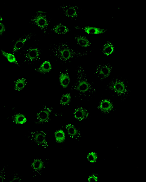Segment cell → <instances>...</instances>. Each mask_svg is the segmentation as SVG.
I'll list each match as a JSON object with an SVG mask.
<instances>
[{
    "mask_svg": "<svg viewBox=\"0 0 146 182\" xmlns=\"http://www.w3.org/2000/svg\"><path fill=\"white\" fill-rule=\"evenodd\" d=\"M54 137L56 141L58 143L63 142L65 139V135L64 131L59 129L54 133Z\"/></svg>",
    "mask_w": 146,
    "mask_h": 182,
    "instance_id": "cell-13",
    "label": "cell"
},
{
    "mask_svg": "<svg viewBox=\"0 0 146 182\" xmlns=\"http://www.w3.org/2000/svg\"><path fill=\"white\" fill-rule=\"evenodd\" d=\"M113 106L109 100L104 99L100 102L99 108L103 112L107 113L110 111L112 109Z\"/></svg>",
    "mask_w": 146,
    "mask_h": 182,
    "instance_id": "cell-3",
    "label": "cell"
},
{
    "mask_svg": "<svg viewBox=\"0 0 146 182\" xmlns=\"http://www.w3.org/2000/svg\"><path fill=\"white\" fill-rule=\"evenodd\" d=\"M50 114L49 111L44 110L40 111L36 115L37 118L40 123L46 122L49 119Z\"/></svg>",
    "mask_w": 146,
    "mask_h": 182,
    "instance_id": "cell-5",
    "label": "cell"
},
{
    "mask_svg": "<svg viewBox=\"0 0 146 182\" xmlns=\"http://www.w3.org/2000/svg\"><path fill=\"white\" fill-rule=\"evenodd\" d=\"M59 80L61 85L64 88H66L70 83V79L68 74L62 73L60 75Z\"/></svg>",
    "mask_w": 146,
    "mask_h": 182,
    "instance_id": "cell-7",
    "label": "cell"
},
{
    "mask_svg": "<svg viewBox=\"0 0 146 182\" xmlns=\"http://www.w3.org/2000/svg\"><path fill=\"white\" fill-rule=\"evenodd\" d=\"M90 88L88 82L86 80H83L80 81L77 86L78 90L80 92L84 93L88 91Z\"/></svg>",
    "mask_w": 146,
    "mask_h": 182,
    "instance_id": "cell-16",
    "label": "cell"
},
{
    "mask_svg": "<svg viewBox=\"0 0 146 182\" xmlns=\"http://www.w3.org/2000/svg\"><path fill=\"white\" fill-rule=\"evenodd\" d=\"M61 57L64 60H67L72 56V53L71 51L68 48H64L60 52Z\"/></svg>",
    "mask_w": 146,
    "mask_h": 182,
    "instance_id": "cell-22",
    "label": "cell"
},
{
    "mask_svg": "<svg viewBox=\"0 0 146 182\" xmlns=\"http://www.w3.org/2000/svg\"><path fill=\"white\" fill-rule=\"evenodd\" d=\"M36 13H41V14L42 13H42H45V12H44V11H38L36 12Z\"/></svg>",
    "mask_w": 146,
    "mask_h": 182,
    "instance_id": "cell-31",
    "label": "cell"
},
{
    "mask_svg": "<svg viewBox=\"0 0 146 182\" xmlns=\"http://www.w3.org/2000/svg\"><path fill=\"white\" fill-rule=\"evenodd\" d=\"M39 56V52L38 49L36 48L30 49L27 54L28 59L30 60H33L38 57Z\"/></svg>",
    "mask_w": 146,
    "mask_h": 182,
    "instance_id": "cell-17",
    "label": "cell"
},
{
    "mask_svg": "<svg viewBox=\"0 0 146 182\" xmlns=\"http://www.w3.org/2000/svg\"><path fill=\"white\" fill-rule=\"evenodd\" d=\"M35 20L36 24L41 28H44L48 25L46 18L43 15H39L36 16Z\"/></svg>",
    "mask_w": 146,
    "mask_h": 182,
    "instance_id": "cell-6",
    "label": "cell"
},
{
    "mask_svg": "<svg viewBox=\"0 0 146 182\" xmlns=\"http://www.w3.org/2000/svg\"><path fill=\"white\" fill-rule=\"evenodd\" d=\"M1 52L2 55L5 57L10 63H13L19 66L15 55L11 53H8L1 49Z\"/></svg>",
    "mask_w": 146,
    "mask_h": 182,
    "instance_id": "cell-15",
    "label": "cell"
},
{
    "mask_svg": "<svg viewBox=\"0 0 146 182\" xmlns=\"http://www.w3.org/2000/svg\"><path fill=\"white\" fill-rule=\"evenodd\" d=\"M66 15L68 17H74L77 15V13L75 9L73 7H70L65 11Z\"/></svg>",
    "mask_w": 146,
    "mask_h": 182,
    "instance_id": "cell-25",
    "label": "cell"
},
{
    "mask_svg": "<svg viewBox=\"0 0 146 182\" xmlns=\"http://www.w3.org/2000/svg\"><path fill=\"white\" fill-rule=\"evenodd\" d=\"M87 158L90 163H94L96 162L98 160V155L95 152H91L87 154Z\"/></svg>",
    "mask_w": 146,
    "mask_h": 182,
    "instance_id": "cell-24",
    "label": "cell"
},
{
    "mask_svg": "<svg viewBox=\"0 0 146 182\" xmlns=\"http://www.w3.org/2000/svg\"><path fill=\"white\" fill-rule=\"evenodd\" d=\"M5 30V27L4 25L0 22V36H1L4 32Z\"/></svg>",
    "mask_w": 146,
    "mask_h": 182,
    "instance_id": "cell-28",
    "label": "cell"
},
{
    "mask_svg": "<svg viewBox=\"0 0 146 182\" xmlns=\"http://www.w3.org/2000/svg\"><path fill=\"white\" fill-rule=\"evenodd\" d=\"M111 71V69L109 67L107 66H103L99 71L98 76L101 78L104 79L110 75Z\"/></svg>",
    "mask_w": 146,
    "mask_h": 182,
    "instance_id": "cell-12",
    "label": "cell"
},
{
    "mask_svg": "<svg viewBox=\"0 0 146 182\" xmlns=\"http://www.w3.org/2000/svg\"><path fill=\"white\" fill-rule=\"evenodd\" d=\"M13 121L16 124L22 125L26 122L27 119L25 116L23 114L17 113L13 116Z\"/></svg>",
    "mask_w": 146,
    "mask_h": 182,
    "instance_id": "cell-9",
    "label": "cell"
},
{
    "mask_svg": "<svg viewBox=\"0 0 146 182\" xmlns=\"http://www.w3.org/2000/svg\"><path fill=\"white\" fill-rule=\"evenodd\" d=\"M34 140L38 144L43 145L46 143L45 135L43 133L38 132L34 136Z\"/></svg>",
    "mask_w": 146,
    "mask_h": 182,
    "instance_id": "cell-10",
    "label": "cell"
},
{
    "mask_svg": "<svg viewBox=\"0 0 146 182\" xmlns=\"http://www.w3.org/2000/svg\"><path fill=\"white\" fill-rule=\"evenodd\" d=\"M68 135L72 137L75 136L78 133V130L73 125L68 124L66 126Z\"/></svg>",
    "mask_w": 146,
    "mask_h": 182,
    "instance_id": "cell-23",
    "label": "cell"
},
{
    "mask_svg": "<svg viewBox=\"0 0 146 182\" xmlns=\"http://www.w3.org/2000/svg\"><path fill=\"white\" fill-rule=\"evenodd\" d=\"M86 32L88 34H98L105 33L107 30L94 27L86 26L84 28Z\"/></svg>",
    "mask_w": 146,
    "mask_h": 182,
    "instance_id": "cell-2",
    "label": "cell"
},
{
    "mask_svg": "<svg viewBox=\"0 0 146 182\" xmlns=\"http://www.w3.org/2000/svg\"><path fill=\"white\" fill-rule=\"evenodd\" d=\"M18 180V178H17V177H14V178L13 177V178L12 179V181H13L15 180L17 181Z\"/></svg>",
    "mask_w": 146,
    "mask_h": 182,
    "instance_id": "cell-30",
    "label": "cell"
},
{
    "mask_svg": "<svg viewBox=\"0 0 146 182\" xmlns=\"http://www.w3.org/2000/svg\"><path fill=\"white\" fill-rule=\"evenodd\" d=\"M78 26H76V27H75V28H76L78 29Z\"/></svg>",
    "mask_w": 146,
    "mask_h": 182,
    "instance_id": "cell-33",
    "label": "cell"
},
{
    "mask_svg": "<svg viewBox=\"0 0 146 182\" xmlns=\"http://www.w3.org/2000/svg\"><path fill=\"white\" fill-rule=\"evenodd\" d=\"M88 115V111L86 109L82 108L76 109L74 113L75 117L79 120L86 119Z\"/></svg>",
    "mask_w": 146,
    "mask_h": 182,
    "instance_id": "cell-4",
    "label": "cell"
},
{
    "mask_svg": "<svg viewBox=\"0 0 146 182\" xmlns=\"http://www.w3.org/2000/svg\"><path fill=\"white\" fill-rule=\"evenodd\" d=\"M78 44L81 46L86 47L90 46V43L88 39L84 36H79L76 38Z\"/></svg>",
    "mask_w": 146,
    "mask_h": 182,
    "instance_id": "cell-18",
    "label": "cell"
},
{
    "mask_svg": "<svg viewBox=\"0 0 146 182\" xmlns=\"http://www.w3.org/2000/svg\"><path fill=\"white\" fill-rule=\"evenodd\" d=\"M3 20V18L1 17V15H0V21H1Z\"/></svg>",
    "mask_w": 146,
    "mask_h": 182,
    "instance_id": "cell-32",
    "label": "cell"
},
{
    "mask_svg": "<svg viewBox=\"0 0 146 182\" xmlns=\"http://www.w3.org/2000/svg\"><path fill=\"white\" fill-rule=\"evenodd\" d=\"M53 30L55 33L58 34H64L69 31L67 27L60 24L55 26L53 28Z\"/></svg>",
    "mask_w": 146,
    "mask_h": 182,
    "instance_id": "cell-21",
    "label": "cell"
},
{
    "mask_svg": "<svg viewBox=\"0 0 146 182\" xmlns=\"http://www.w3.org/2000/svg\"><path fill=\"white\" fill-rule=\"evenodd\" d=\"M26 85V80L24 78H19L15 82L14 88L16 90L20 91L24 88Z\"/></svg>",
    "mask_w": 146,
    "mask_h": 182,
    "instance_id": "cell-20",
    "label": "cell"
},
{
    "mask_svg": "<svg viewBox=\"0 0 146 182\" xmlns=\"http://www.w3.org/2000/svg\"><path fill=\"white\" fill-rule=\"evenodd\" d=\"M4 177L2 175H0V182H2L4 180Z\"/></svg>",
    "mask_w": 146,
    "mask_h": 182,
    "instance_id": "cell-29",
    "label": "cell"
},
{
    "mask_svg": "<svg viewBox=\"0 0 146 182\" xmlns=\"http://www.w3.org/2000/svg\"><path fill=\"white\" fill-rule=\"evenodd\" d=\"M32 36V34H30L19 38L15 42L13 46V51H17L22 48L23 47L25 42L29 39Z\"/></svg>",
    "mask_w": 146,
    "mask_h": 182,
    "instance_id": "cell-1",
    "label": "cell"
},
{
    "mask_svg": "<svg viewBox=\"0 0 146 182\" xmlns=\"http://www.w3.org/2000/svg\"><path fill=\"white\" fill-rule=\"evenodd\" d=\"M114 48L113 45L110 42H108L104 45L102 48V51L104 55L109 56L114 51Z\"/></svg>",
    "mask_w": 146,
    "mask_h": 182,
    "instance_id": "cell-11",
    "label": "cell"
},
{
    "mask_svg": "<svg viewBox=\"0 0 146 182\" xmlns=\"http://www.w3.org/2000/svg\"><path fill=\"white\" fill-rule=\"evenodd\" d=\"M113 88L115 92L119 94L123 93L126 90L125 85L123 82L121 81H118L115 82L114 84Z\"/></svg>",
    "mask_w": 146,
    "mask_h": 182,
    "instance_id": "cell-14",
    "label": "cell"
},
{
    "mask_svg": "<svg viewBox=\"0 0 146 182\" xmlns=\"http://www.w3.org/2000/svg\"><path fill=\"white\" fill-rule=\"evenodd\" d=\"M51 69L52 65L50 62L47 61H44L36 70L41 73H46L49 72Z\"/></svg>",
    "mask_w": 146,
    "mask_h": 182,
    "instance_id": "cell-8",
    "label": "cell"
},
{
    "mask_svg": "<svg viewBox=\"0 0 146 182\" xmlns=\"http://www.w3.org/2000/svg\"><path fill=\"white\" fill-rule=\"evenodd\" d=\"M71 96L69 94L67 93L63 95L60 100V103L62 105H67L70 102Z\"/></svg>",
    "mask_w": 146,
    "mask_h": 182,
    "instance_id": "cell-26",
    "label": "cell"
},
{
    "mask_svg": "<svg viewBox=\"0 0 146 182\" xmlns=\"http://www.w3.org/2000/svg\"><path fill=\"white\" fill-rule=\"evenodd\" d=\"M44 164L43 162L40 160L37 159L34 160L31 164V167L35 170L39 171L44 167Z\"/></svg>",
    "mask_w": 146,
    "mask_h": 182,
    "instance_id": "cell-19",
    "label": "cell"
},
{
    "mask_svg": "<svg viewBox=\"0 0 146 182\" xmlns=\"http://www.w3.org/2000/svg\"><path fill=\"white\" fill-rule=\"evenodd\" d=\"M98 180V177L96 174H92L90 175L88 179V182H97Z\"/></svg>",
    "mask_w": 146,
    "mask_h": 182,
    "instance_id": "cell-27",
    "label": "cell"
}]
</instances>
